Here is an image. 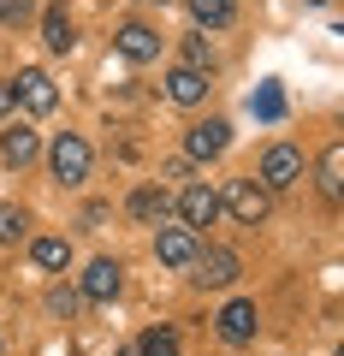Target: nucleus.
<instances>
[{"mask_svg":"<svg viewBox=\"0 0 344 356\" xmlns=\"http://www.w3.org/2000/svg\"><path fill=\"white\" fill-rule=\"evenodd\" d=\"M90 143L77 137V131H60V137H54V149H48V172L60 178V184H83V178H90Z\"/></svg>","mask_w":344,"mask_h":356,"instance_id":"1","label":"nucleus"},{"mask_svg":"<svg viewBox=\"0 0 344 356\" xmlns=\"http://www.w3.org/2000/svg\"><path fill=\"white\" fill-rule=\"evenodd\" d=\"M13 102L24 107V113H54V107H60V89H54V77L42 72V65H24V72L13 77Z\"/></svg>","mask_w":344,"mask_h":356,"instance_id":"2","label":"nucleus"},{"mask_svg":"<svg viewBox=\"0 0 344 356\" xmlns=\"http://www.w3.org/2000/svg\"><path fill=\"white\" fill-rule=\"evenodd\" d=\"M190 280H196V285H214V291H226V285L238 280V255H231L226 243H202V250H196V261H190Z\"/></svg>","mask_w":344,"mask_h":356,"instance_id":"3","label":"nucleus"},{"mask_svg":"<svg viewBox=\"0 0 344 356\" xmlns=\"http://www.w3.org/2000/svg\"><path fill=\"white\" fill-rule=\"evenodd\" d=\"M297 178H303V154L291 149V143H273L268 154H261V191H291Z\"/></svg>","mask_w":344,"mask_h":356,"instance_id":"4","label":"nucleus"},{"mask_svg":"<svg viewBox=\"0 0 344 356\" xmlns=\"http://www.w3.org/2000/svg\"><path fill=\"white\" fill-rule=\"evenodd\" d=\"M220 208H231L243 226H261V220H268V191H261L255 178H231L226 196H220Z\"/></svg>","mask_w":344,"mask_h":356,"instance_id":"5","label":"nucleus"},{"mask_svg":"<svg viewBox=\"0 0 344 356\" xmlns=\"http://www.w3.org/2000/svg\"><path fill=\"white\" fill-rule=\"evenodd\" d=\"M214 327H220V339H226V344H249L255 332H261V309H255L249 297H231V303L220 309Z\"/></svg>","mask_w":344,"mask_h":356,"instance_id":"6","label":"nucleus"},{"mask_svg":"<svg viewBox=\"0 0 344 356\" xmlns=\"http://www.w3.org/2000/svg\"><path fill=\"white\" fill-rule=\"evenodd\" d=\"M179 214H184V226L202 238V226H214L226 208H220V191H208V184H184V196H179Z\"/></svg>","mask_w":344,"mask_h":356,"instance_id":"7","label":"nucleus"},{"mask_svg":"<svg viewBox=\"0 0 344 356\" xmlns=\"http://www.w3.org/2000/svg\"><path fill=\"white\" fill-rule=\"evenodd\" d=\"M184 149H190V161H220L231 149V125L226 119H202V125L184 131Z\"/></svg>","mask_w":344,"mask_h":356,"instance_id":"8","label":"nucleus"},{"mask_svg":"<svg viewBox=\"0 0 344 356\" xmlns=\"http://www.w3.org/2000/svg\"><path fill=\"white\" fill-rule=\"evenodd\" d=\"M119 285H125V267H119L113 255H101V261H90V267H83V285H77V291L90 297V303H113V297H119Z\"/></svg>","mask_w":344,"mask_h":356,"instance_id":"9","label":"nucleus"},{"mask_svg":"<svg viewBox=\"0 0 344 356\" xmlns=\"http://www.w3.org/2000/svg\"><path fill=\"white\" fill-rule=\"evenodd\" d=\"M196 250H202V238H196L190 226H161L154 232V255H161L166 267H190Z\"/></svg>","mask_w":344,"mask_h":356,"instance_id":"10","label":"nucleus"},{"mask_svg":"<svg viewBox=\"0 0 344 356\" xmlns=\"http://www.w3.org/2000/svg\"><path fill=\"white\" fill-rule=\"evenodd\" d=\"M208 72H190V65H172L166 72V102H179V107H202L208 102Z\"/></svg>","mask_w":344,"mask_h":356,"instance_id":"11","label":"nucleus"},{"mask_svg":"<svg viewBox=\"0 0 344 356\" xmlns=\"http://www.w3.org/2000/svg\"><path fill=\"white\" fill-rule=\"evenodd\" d=\"M113 48L125 54L131 65H149L154 54H161V36H154L149 24H137V18H131V24H119V36H113Z\"/></svg>","mask_w":344,"mask_h":356,"instance_id":"12","label":"nucleus"},{"mask_svg":"<svg viewBox=\"0 0 344 356\" xmlns=\"http://www.w3.org/2000/svg\"><path fill=\"white\" fill-rule=\"evenodd\" d=\"M42 154V137L30 125H13V131H0V161L6 166H30Z\"/></svg>","mask_w":344,"mask_h":356,"instance_id":"13","label":"nucleus"},{"mask_svg":"<svg viewBox=\"0 0 344 356\" xmlns=\"http://www.w3.org/2000/svg\"><path fill=\"white\" fill-rule=\"evenodd\" d=\"M166 208H172V196H166L161 184H137V191L125 196V214L131 220H149V226H154V220H166Z\"/></svg>","mask_w":344,"mask_h":356,"instance_id":"14","label":"nucleus"},{"mask_svg":"<svg viewBox=\"0 0 344 356\" xmlns=\"http://www.w3.org/2000/svg\"><path fill=\"white\" fill-rule=\"evenodd\" d=\"M42 42H48V54H72V18H65V6H48L42 13Z\"/></svg>","mask_w":344,"mask_h":356,"instance_id":"15","label":"nucleus"},{"mask_svg":"<svg viewBox=\"0 0 344 356\" xmlns=\"http://www.w3.org/2000/svg\"><path fill=\"white\" fill-rule=\"evenodd\" d=\"M30 261L48 267V273H60V267H72V243H65V238H36V243H30Z\"/></svg>","mask_w":344,"mask_h":356,"instance_id":"16","label":"nucleus"},{"mask_svg":"<svg viewBox=\"0 0 344 356\" xmlns=\"http://www.w3.org/2000/svg\"><path fill=\"white\" fill-rule=\"evenodd\" d=\"M179 350H184V344H179V332H172V327H149L137 339V356H179Z\"/></svg>","mask_w":344,"mask_h":356,"instance_id":"17","label":"nucleus"},{"mask_svg":"<svg viewBox=\"0 0 344 356\" xmlns=\"http://www.w3.org/2000/svg\"><path fill=\"white\" fill-rule=\"evenodd\" d=\"M231 13H238L231 0H190V18H196L202 30H220V24H231Z\"/></svg>","mask_w":344,"mask_h":356,"instance_id":"18","label":"nucleus"},{"mask_svg":"<svg viewBox=\"0 0 344 356\" xmlns=\"http://www.w3.org/2000/svg\"><path fill=\"white\" fill-rule=\"evenodd\" d=\"M320 191H327V196L344 191V143H332V149L320 154Z\"/></svg>","mask_w":344,"mask_h":356,"instance_id":"19","label":"nucleus"},{"mask_svg":"<svg viewBox=\"0 0 344 356\" xmlns=\"http://www.w3.org/2000/svg\"><path fill=\"white\" fill-rule=\"evenodd\" d=\"M249 107H255V119H268V125H273V119L285 113V89H279V83H261V89L249 95Z\"/></svg>","mask_w":344,"mask_h":356,"instance_id":"20","label":"nucleus"},{"mask_svg":"<svg viewBox=\"0 0 344 356\" xmlns=\"http://www.w3.org/2000/svg\"><path fill=\"white\" fill-rule=\"evenodd\" d=\"M24 232H30V214L18 202H0V243H18Z\"/></svg>","mask_w":344,"mask_h":356,"instance_id":"21","label":"nucleus"},{"mask_svg":"<svg viewBox=\"0 0 344 356\" xmlns=\"http://www.w3.org/2000/svg\"><path fill=\"white\" fill-rule=\"evenodd\" d=\"M184 65H190V72H214V48H208L202 36H184Z\"/></svg>","mask_w":344,"mask_h":356,"instance_id":"22","label":"nucleus"},{"mask_svg":"<svg viewBox=\"0 0 344 356\" xmlns=\"http://www.w3.org/2000/svg\"><path fill=\"white\" fill-rule=\"evenodd\" d=\"M77 303H83V291H72V285H54V291H48L54 315H77Z\"/></svg>","mask_w":344,"mask_h":356,"instance_id":"23","label":"nucleus"},{"mask_svg":"<svg viewBox=\"0 0 344 356\" xmlns=\"http://www.w3.org/2000/svg\"><path fill=\"white\" fill-rule=\"evenodd\" d=\"M36 13V0H0V24H24Z\"/></svg>","mask_w":344,"mask_h":356,"instance_id":"24","label":"nucleus"},{"mask_svg":"<svg viewBox=\"0 0 344 356\" xmlns=\"http://www.w3.org/2000/svg\"><path fill=\"white\" fill-rule=\"evenodd\" d=\"M13 107H18V102H13V83H0V119L13 113Z\"/></svg>","mask_w":344,"mask_h":356,"instance_id":"25","label":"nucleus"},{"mask_svg":"<svg viewBox=\"0 0 344 356\" xmlns=\"http://www.w3.org/2000/svg\"><path fill=\"white\" fill-rule=\"evenodd\" d=\"M309 6H327V0H309Z\"/></svg>","mask_w":344,"mask_h":356,"instance_id":"26","label":"nucleus"},{"mask_svg":"<svg viewBox=\"0 0 344 356\" xmlns=\"http://www.w3.org/2000/svg\"><path fill=\"white\" fill-rule=\"evenodd\" d=\"M119 356H137V350H119Z\"/></svg>","mask_w":344,"mask_h":356,"instance_id":"27","label":"nucleus"},{"mask_svg":"<svg viewBox=\"0 0 344 356\" xmlns=\"http://www.w3.org/2000/svg\"><path fill=\"white\" fill-rule=\"evenodd\" d=\"M161 6H166V0H161Z\"/></svg>","mask_w":344,"mask_h":356,"instance_id":"28","label":"nucleus"}]
</instances>
